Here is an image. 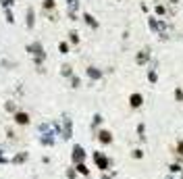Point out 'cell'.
<instances>
[{
    "instance_id": "cell-2",
    "label": "cell",
    "mask_w": 183,
    "mask_h": 179,
    "mask_svg": "<svg viewBox=\"0 0 183 179\" xmlns=\"http://www.w3.org/2000/svg\"><path fill=\"white\" fill-rule=\"evenodd\" d=\"M4 2V6H9V4H13V0H2Z\"/></svg>"
},
{
    "instance_id": "cell-1",
    "label": "cell",
    "mask_w": 183,
    "mask_h": 179,
    "mask_svg": "<svg viewBox=\"0 0 183 179\" xmlns=\"http://www.w3.org/2000/svg\"><path fill=\"white\" fill-rule=\"evenodd\" d=\"M17 121H19V123H25L27 117H25V115H17Z\"/></svg>"
}]
</instances>
